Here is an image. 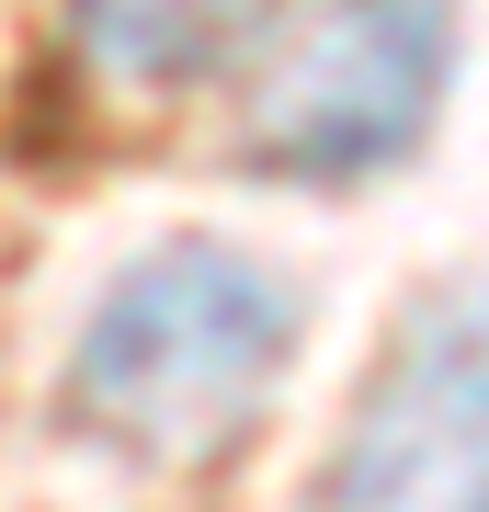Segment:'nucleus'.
<instances>
[{
  "label": "nucleus",
  "mask_w": 489,
  "mask_h": 512,
  "mask_svg": "<svg viewBox=\"0 0 489 512\" xmlns=\"http://www.w3.org/2000/svg\"><path fill=\"white\" fill-rule=\"evenodd\" d=\"M296 365V296L228 239H160L69 342V433L126 467H205Z\"/></svg>",
  "instance_id": "1"
},
{
  "label": "nucleus",
  "mask_w": 489,
  "mask_h": 512,
  "mask_svg": "<svg viewBox=\"0 0 489 512\" xmlns=\"http://www.w3.org/2000/svg\"><path fill=\"white\" fill-rule=\"evenodd\" d=\"M444 80H455V0H319L296 46L273 57L239 148L285 183H364L421 148Z\"/></svg>",
  "instance_id": "2"
},
{
  "label": "nucleus",
  "mask_w": 489,
  "mask_h": 512,
  "mask_svg": "<svg viewBox=\"0 0 489 512\" xmlns=\"http://www.w3.org/2000/svg\"><path fill=\"white\" fill-rule=\"evenodd\" d=\"M319 512H489V285H433L330 444Z\"/></svg>",
  "instance_id": "3"
},
{
  "label": "nucleus",
  "mask_w": 489,
  "mask_h": 512,
  "mask_svg": "<svg viewBox=\"0 0 489 512\" xmlns=\"http://www.w3.org/2000/svg\"><path fill=\"white\" fill-rule=\"evenodd\" d=\"M285 0H69L80 57L126 92H182V80H217L228 57L262 46V23Z\"/></svg>",
  "instance_id": "4"
}]
</instances>
